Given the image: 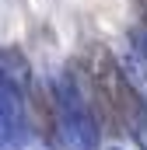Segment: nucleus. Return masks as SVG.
<instances>
[{"mask_svg": "<svg viewBox=\"0 0 147 150\" xmlns=\"http://www.w3.org/2000/svg\"><path fill=\"white\" fill-rule=\"evenodd\" d=\"M84 84H88V98H91V112L98 115L102 126L109 129H130L137 140H144L147 133V108L137 94V87L130 84V77L123 74L119 59L105 52L102 45H95L84 56Z\"/></svg>", "mask_w": 147, "mask_h": 150, "instance_id": "1", "label": "nucleus"}, {"mask_svg": "<svg viewBox=\"0 0 147 150\" xmlns=\"http://www.w3.org/2000/svg\"><path fill=\"white\" fill-rule=\"evenodd\" d=\"M25 108H28V122L46 143H56L60 136V112H56V98L49 94L46 84H32L25 94Z\"/></svg>", "mask_w": 147, "mask_h": 150, "instance_id": "2", "label": "nucleus"}]
</instances>
